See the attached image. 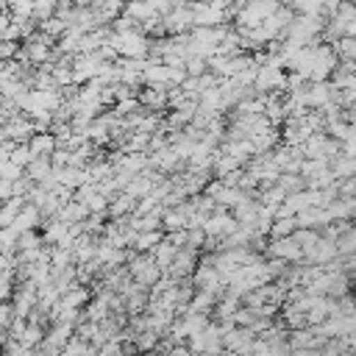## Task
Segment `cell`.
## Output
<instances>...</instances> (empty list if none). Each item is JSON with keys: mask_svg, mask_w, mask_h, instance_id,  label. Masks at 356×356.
I'll use <instances>...</instances> for the list:
<instances>
[{"mask_svg": "<svg viewBox=\"0 0 356 356\" xmlns=\"http://www.w3.org/2000/svg\"><path fill=\"white\" fill-rule=\"evenodd\" d=\"M108 44L117 50L120 58H147L150 50V36H145L139 28L131 31H111Z\"/></svg>", "mask_w": 356, "mask_h": 356, "instance_id": "cell-1", "label": "cell"}, {"mask_svg": "<svg viewBox=\"0 0 356 356\" xmlns=\"http://www.w3.org/2000/svg\"><path fill=\"white\" fill-rule=\"evenodd\" d=\"M264 256H278V259H286V261H300L303 259V250L300 245L289 236H267V245H264Z\"/></svg>", "mask_w": 356, "mask_h": 356, "instance_id": "cell-2", "label": "cell"}, {"mask_svg": "<svg viewBox=\"0 0 356 356\" xmlns=\"http://www.w3.org/2000/svg\"><path fill=\"white\" fill-rule=\"evenodd\" d=\"M11 228H17V231H28V228H39L42 225V214H39V209L33 206V203H22V209L14 214V220L8 222Z\"/></svg>", "mask_w": 356, "mask_h": 356, "instance_id": "cell-3", "label": "cell"}, {"mask_svg": "<svg viewBox=\"0 0 356 356\" xmlns=\"http://www.w3.org/2000/svg\"><path fill=\"white\" fill-rule=\"evenodd\" d=\"M122 14H125V17H131L134 22H145V19L156 17L159 11L153 8V3H150V0H128V3H122Z\"/></svg>", "mask_w": 356, "mask_h": 356, "instance_id": "cell-4", "label": "cell"}, {"mask_svg": "<svg viewBox=\"0 0 356 356\" xmlns=\"http://www.w3.org/2000/svg\"><path fill=\"white\" fill-rule=\"evenodd\" d=\"M28 147L33 156H50L56 150V136L50 131H33L28 139Z\"/></svg>", "mask_w": 356, "mask_h": 356, "instance_id": "cell-5", "label": "cell"}, {"mask_svg": "<svg viewBox=\"0 0 356 356\" xmlns=\"http://www.w3.org/2000/svg\"><path fill=\"white\" fill-rule=\"evenodd\" d=\"M50 172H53V161H50V156H33V159L25 164V175H28L33 184H42Z\"/></svg>", "mask_w": 356, "mask_h": 356, "instance_id": "cell-6", "label": "cell"}, {"mask_svg": "<svg viewBox=\"0 0 356 356\" xmlns=\"http://www.w3.org/2000/svg\"><path fill=\"white\" fill-rule=\"evenodd\" d=\"M164 236V231L161 228H147V231H136L134 234V242H131V250H153L156 248V242Z\"/></svg>", "mask_w": 356, "mask_h": 356, "instance_id": "cell-7", "label": "cell"}, {"mask_svg": "<svg viewBox=\"0 0 356 356\" xmlns=\"http://www.w3.org/2000/svg\"><path fill=\"white\" fill-rule=\"evenodd\" d=\"M334 248H337V256H353L356 253V231H353V225L334 236Z\"/></svg>", "mask_w": 356, "mask_h": 356, "instance_id": "cell-8", "label": "cell"}, {"mask_svg": "<svg viewBox=\"0 0 356 356\" xmlns=\"http://www.w3.org/2000/svg\"><path fill=\"white\" fill-rule=\"evenodd\" d=\"M331 50L337 58H356V39L353 36H337L331 42Z\"/></svg>", "mask_w": 356, "mask_h": 356, "instance_id": "cell-9", "label": "cell"}, {"mask_svg": "<svg viewBox=\"0 0 356 356\" xmlns=\"http://www.w3.org/2000/svg\"><path fill=\"white\" fill-rule=\"evenodd\" d=\"M295 228H298L295 225V217H273L270 220V228H267V236L270 239L273 236H289Z\"/></svg>", "mask_w": 356, "mask_h": 356, "instance_id": "cell-10", "label": "cell"}, {"mask_svg": "<svg viewBox=\"0 0 356 356\" xmlns=\"http://www.w3.org/2000/svg\"><path fill=\"white\" fill-rule=\"evenodd\" d=\"M275 184L289 195V192H298V189H303L306 186V178L300 175V172H278V178H275Z\"/></svg>", "mask_w": 356, "mask_h": 356, "instance_id": "cell-11", "label": "cell"}, {"mask_svg": "<svg viewBox=\"0 0 356 356\" xmlns=\"http://www.w3.org/2000/svg\"><path fill=\"white\" fill-rule=\"evenodd\" d=\"M8 159L14 161V164H19V167H25L31 159H33V153H31V147H28V142H14V147H11V153H8Z\"/></svg>", "mask_w": 356, "mask_h": 356, "instance_id": "cell-12", "label": "cell"}, {"mask_svg": "<svg viewBox=\"0 0 356 356\" xmlns=\"http://www.w3.org/2000/svg\"><path fill=\"white\" fill-rule=\"evenodd\" d=\"M19 39H0V61H6V58H17V53H19Z\"/></svg>", "mask_w": 356, "mask_h": 356, "instance_id": "cell-13", "label": "cell"}]
</instances>
